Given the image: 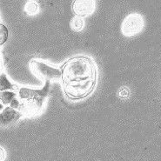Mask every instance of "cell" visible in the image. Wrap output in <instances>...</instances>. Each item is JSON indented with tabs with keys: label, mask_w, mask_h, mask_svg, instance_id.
Instances as JSON below:
<instances>
[{
	"label": "cell",
	"mask_w": 161,
	"mask_h": 161,
	"mask_svg": "<svg viewBox=\"0 0 161 161\" xmlns=\"http://www.w3.org/2000/svg\"><path fill=\"white\" fill-rule=\"evenodd\" d=\"M16 86L14 84L10 81L5 73L2 72L0 73V91H7V90H14Z\"/></svg>",
	"instance_id": "8"
},
{
	"label": "cell",
	"mask_w": 161,
	"mask_h": 161,
	"mask_svg": "<svg viewBox=\"0 0 161 161\" xmlns=\"http://www.w3.org/2000/svg\"><path fill=\"white\" fill-rule=\"evenodd\" d=\"M4 109V105L2 103H0V111H2Z\"/></svg>",
	"instance_id": "14"
},
{
	"label": "cell",
	"mask_w": 161,
	"mask_h": 161,
	"mask_svg": "<svg viewBox=\"0 0 161 161\" xmlns=\"http://www.w3.org/2000/svg\"><path fill=\"white\" fill-rule=\"evenodd\" d=\"M18 97L14 92L11 90L0 91V101L3 105H11V103Z\"/></svg>",
	"instance_id": "7"
},
{
	"label": "cell",
	"mask_w": 161,
	"mask_h": 161,
	"mask_svg": "<svg viewBox=\"0 0 161 161\" xmlns=\"http://www.w3.org/2000/svg\"><path fill=\"white\" fill-rule=\"evenodd\" d=\"M23 113L11 106H7L0 111V126H9L17 123Z\"/></svg>",
	"instance_id": "5"
},
{
	"label": "cell",
	"mask_w": 161,
	"mask_h": 161,
	"mask_svg": "<svg viewBox=\"0 0 161 161\" xmlns=\"http://www.w3.org/2000/svg\"><path fill=\"white\" fill-rule=\"evenodd\" d=\"M144 25L143 18L139 14L133 13L127 16L124 19L121 26L122 33L126 37H131L135 34H138L142 30Z\"/></svg>",
	"instance_id": "4"
},
{
	"label": "cell",
	"mask_w": 161,
	"mask_h": 161,
	"mask_svg": "<svg viewBox=\"0 0 161 161\" xmlns=\"http://www.w3.org/2000/svg\"><path fill=\"white\" fill-rule=\"evenodd\" d=\"M30 69L34 75L45 82H51L52 80H58L62 77L61 69L50 66L41 60L33 59L30 62Z\"/></svg>",
	"instance_id": "3"
},
{
	"label": "cell",
	"mask_w": 161,
	"mask_h": 161,
	"mask_svg": "<svg viewBox=\"0 0 161 161\" xmlns=\"http://www.w3.org/2000/svg\"><path fill=\"white\" fill-rule=\"evenodd\" d=\"M129 93H130V92H129V90H128L127 88L124 87V88H122V89L119 91V96L120 97H127L128 96H129Z\"/></svg>",
	"instance_id": "12"
},
{
	"label": "cell",
	"mask_w": 161,
	"mask_h": 161,
	"mask_svg": "<svg viewBox=\"0 0 161 161\" xmlns=\"http://www.w3.org/2000/svg\"><path fill=\"white\" fill-rule=\"evenodd\" d=\"M6 158V153H5V150L2 146H0V161H4Z\"/></svg>",
	"instance_id": "13"
},
{
	"label": "cell",
	"mask_w": 161,
	"mask_h": 161,
	"mask_svg": "<svg viewBox=\"0 0 161 161\" xmlns=\"http://www.w3.org/2000/svg\"><path fill=\"white\" fill-rule=\"evenodd\" d=\"M95 8L94 0H74L72 3V9L78 17H86L92 14Z\"/></svg>",
	"instance_id": "6"
},
{
	"label": "cell",
	"mask_w": 161,
	"mask_h": 161,
	"mask_svg": "<svg viewBox=\"0 0 161 161\" xmlns=\"http://www.w3.org/2000/svg\"><path fill=\"white\" fill-rule=\"evenodd\" d=\"M61 71L63 90L69 99H83L94 90L97 83V69L90 58L73 57L63 64Z\"/></svg>",
	"instance_id": "1"
},
{
	"label": "cell",
	"mask_w": 161,
	"mask_h": 161,
	"mask_svg": "<svg viewBox=\"0 0 161 161\" xmlns=\"http://www.w3.org/2000/svg\"><path fill=\"white\" fill-rule=\"evenodd\" d=\"M7 35L8 32L6 28L4 25H0V45L4 44V42H5L6 38H7Z\"/></svg>",
	"instance_id": "11"
},
{
	"label": "cell",
	"mask_w": 161,
	"mask_h": 161,
	"mask_svg": "<svg viewBox=\"0 0 161 161\" xmlns=\"http://www.w3.org/2000/svg\"><path fill=\"white\" fill-rule=\"evenodd\" d=\"M50 83L45 82L42 89L19 87L18 89V98L19 101L18 110L23 113V115L35 116L39 113L50 92Z\"/></svg>",
	"instance_id": "2"
},
{
	"label": "cell",
	"mask_w": 161,
	"mask_h": 161,
	"mask_svg": "<svg viewBox=\"0 0 161 161\" xmlns=\"http://www.w3.org/2000/svg\"><path fill=\"white\" fill-rule=\"evenodd\" d=\"M25 11L28 15H34L38 11V5L34 1H29L27 2L25 6Z\"/></svg>",
	"instance_id": "10"
},
{
	"label": "cell",
	"mask_w": 161,
	"mask_h": 161,
	"mask_svg": "<svg viewBox=\"0 0 161 161\" xmlns=\"http://www.w3.org/2000/svg\"><path fill=\"white\" fill-rule=\"evenodd\" d=\"M71 29L75 31H80L84 28V20L81 17H75L71 21Z\"/></svg>",
	"instance_id": "9"
}]
</instances>
